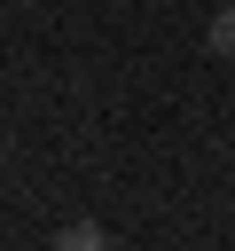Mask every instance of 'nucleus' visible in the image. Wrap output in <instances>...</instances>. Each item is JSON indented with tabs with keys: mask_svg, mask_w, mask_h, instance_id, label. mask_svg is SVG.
Masks as SVG:
<instances>
[{
	"mask_svg": "<svg viewBox=\"0 0 235 251\" xmlns=\"http://www.w3.org/2000/svg\"><path fill=\"white\" fill-rule=\"evenodd\" d=\"M204 47H212V55H235V8H219V16H212V31H204Z\"/></svg>",
	"mask_w": 235,
	"mask_h": 251,
	"instance_id": "2",
	"label": "nucleus"
},
{
	"mask_svg": "<svg viewBox=\"0 0 235 251\" xmlns=\"http://www.w3.org/2000/svg\"><path fill=\"white\" fill-rule=\"evenodd\" d=\"M55 251H110V235H102V220H70L55 235Z\"/></svg>",
	"mask_w": 235,
	"mask_h": 251,
	"instance_id": "1",
	"label": "nucleus"
}]
</instances>
